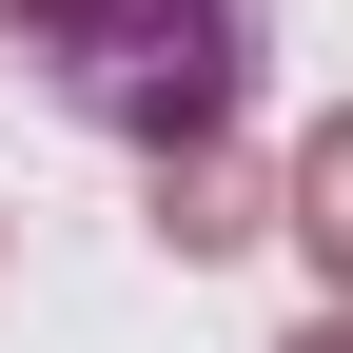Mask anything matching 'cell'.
Here are the masks:
<instances>
[{"mask_svg": "<svg viewBox=\"0 0 353 353\" xmlns=\"http://www.w3.org/2000/svg\"><path fill=\"white\" fill-rule=\"evenodd\" d=\"M255 39H275V0H20V20H0V59H39V99L99 118V138L196 157V138H236Z\"/></svg>", "mask_w": 353, "mask_h": 353, "instance_id": "obj_1", "label": "cell"}, {"mask_svg": "<svg viewBox=\"0 0 353 353\" xmlns=\"http://www.w3.org/2000/svg\"><path fill=\"white\" fill-rule=\"evenodd\" d=\"M157 236H176V255H236V236H275V216H255V157H236V138L157 157Z\"/></svg>", "mask_w": 353, "mask_h": 353, "instance_id": "obj_2", "label": "cell"}, {"mask_svg": "<svg viewBox=\"0 0 353 353\" xmlns=\"http://www.w3.org/2000/svg\"><path fill=\"white\" fill-rule=\"evenodd\" d=\"M275 236H294V255L353 294V118H314V138H294V176H275Z\"/></svg>", "mask_w": 353, "mask_h": 353, "instance_id": "obj_3", "label": "cell"}, {"mask_svg": "<svg viewBox=\"0 0 353 353\" xmlns=\"http://www.w3.org/2000/svg\"><path fill=\"white\" fill-rule=\"evenodd\" d=\"M275 353H353V314H294V334H275Z\"/></svg>", "mask_w": 353, "mask_h": 353, "instance_id": "obj_4", "label": "cell"}, {"mask_svg": "<svg viewBox=\"0 0 353 353\" xmlns=\"http://www.w3.org/2000/svg\"><path fill=\"white\" fill-rule=\"evenodd\" d=\"M0 20H20V0H0Z\"/></svg>", "mask_w": 353, "mask_h": 353, "instance_id": "obj_5", "label": "cell"}]
</instances>
